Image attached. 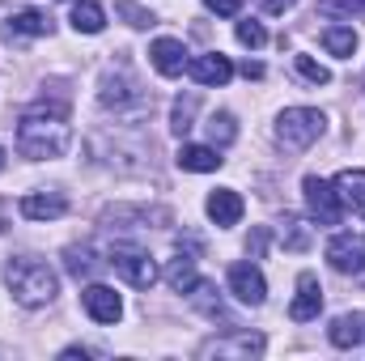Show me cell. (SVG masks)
<instances>
[{
    "label": "cell",
    "mask_w": 365,
    "mask_h": 361,
    "mask_svg": "<svg viewBox=\"0 0 365 361\" xmlns=\"http://www.w3.org/2000/svg\"><path fill=\"white\" fill-rule=\"evenodd\" d=\"M102 264H106V260H98L93 247H68V251H64V268H68V276H77V280H90Z\"/></svg>",
    "instance_id": "obj_22"
},
{
    "label": "cell",
    "mask_w": 365,
    "mask_h": 361,
    "mask_svg": "<svg viewBox=\"0 0 365 361\" xmlns=\"http://www.w3.org/2000/svg\"><path fill=\"white\" fill-rule=\"evenodd\" d=\"M336 195L344 208L365 213V171H340L336 175Z\"/></svg>",
    "instance_id": "obj_18"
},
{
    "label": "cell",
    "mask_w": 365,
    "mask_h": 361,
    "mask_svg": "<svg viewBox=\"0 0 365 361\" xmlns=\"http://www.w3.org/2000/svg\"><path fill=\"white\" fill-rule=\"evenodd\" d=\"M204 213L225 230V225H238L242 221V195L234 191V187H217L208 200H204Z\"/></svg>",
    "instance_id": "obj_14"
},
{
    "label": "cell",
    "mask_w": 365,
    "mask_h": 361,
    "mask_svg": "<svg viewBox=\"0 0 365 361\" xmlns=\"http://www.w3.org/2000/svg\"><path fill=\"white\" fill-rule=\"evenodd\" d=\"M327 260H331V268L340 272V276H357V280H365V243L361 238L336 234V238L327 243Z\"/></svg>",
    "instance_id": "obj_7"
},
{
    "label": "cell",
    "mask_w": 365,
    "mask_h": 361,
    "mask_svg": "<svg viewBox=\"0 0 365 361\" xmlns=\"http://www.w3.org/2000/svg\"><path fill=\"white\" fill-rule=\"evenodd\" d=\"M319 310H323L319 276H314V272H302V276H297V298L289 302V319H293V323H310V319H319Z\"/></svg>",
    "instance_id": "obj_10"
},
{
    "label": "cell",
    "mask_w": 365,
    "mask_h": 361,
    "mask_svg": "<svg viewBox=\"0 0 365 361\" xmlns=\"http://www.w3.org/2000/svg\"><path fill=\"white\" fill-rule=\"evenodd\" d=\"M323 17H365V0H319Z\"/></svg>",
    "instance_id": "obj_28"
},
{
    "label": "cell",
    "mask_w": 365,
    "mask_h": 361,
    "mask_svg": "<svg viewBox=\"0 0 365 361\" xmlns=\"http://www.w3.org/2000/svg\"><path fill=\"white\" fill-rule=\"evenodd\" d=\"M102 26H106V13H102L98 0H77L73 4V30L77 34H102Z\"/></svg>",
    "instance_id": "obj_20"
},
{
    "label": "cell",
    "mask_w": 365,
    "mask_h": 361,
    "mask_svg": "<svg viewBox=\"0 0 365 361\" xmlns=\"http://www.w3.org/2000/svg\"><path fill=\"white\" fill-rule=\"evenodd\" d=\"M106 264L119 272L132 289H153V280L162 276L158 264H153V255H149V251H140V247H132V243H115V247H110V255H106Z\"/></svg>",
    "instance_id": "obj_4"
},
{
    "label": "cell",
    "mask_w": 365,
    "mask_h": 361,
    "mask_svg": "<svg viewBox=\"0 0 365 361\" xmlns=\"http://www.w3.org/2000/svg\"><path fill=\"white\" fill-rule=\"evenodd\" d=\"M64 213H68V200L60 191H34V195L21 200V217L26 221H56Z\"/></svg>",
    "instance_id": "obj_15"
},
{
    "label": "cell",
    "mask_w": 365,
    "mask_h": 361,
    "mask_svg": "<svg viewBox=\"0 0 365 361\" xmlns=\"http://www.w3.org/2000/svg\"><path fill=\"white\" fill-rule=\"evenodd\" d=\"M98 102H102L106 111H128V106H145V93H140V86H136L132 77L106 73V77H102V90H98Z\"/></svg>",
    "instance_id": "obj_8"
},
{
    "label": "cell",
    "mask_w": 365,
    "mask_h": 361,
    "mask_svg": "<svg viewBox=\"0 0 365 361\" xmlns=\"http://www.w3.org/2000/svg\"><path fill=\"white\" fill-rule=\"evenodd\" d=\"M166 280H170V289H179V293H191L195 289V280H200V272H195V255H175L170 264H166Z\"/></svg>",
    "instance_id": "obj_21"
},
{
    "label": "cell",
    "mask_w": 365,
    "mask_h": 361,
    "mask_svg": "<svg viewBox=\"0 0 365 361\" xmlns=\"http://www.w3.org/2000/svg\"><path fill=\"white\" fill-rule=\"evenodd\" d=\"M0 171H4V149H0Z\"/></svg>",
    "instance_id": "obj_36"
},
{
    "label": "cell",
    "mask_w": 365,
    "mask_h": 361,
    "mask_svg": "<svg viewBox=\"0 0 365 361\" xmlns=\"http://www.w3.org/2000/svg\"><path fill=\"white\" fill-rule=\"evenodd\" d=\"M297 73H302L310 86H327V81H331V73H327L319 60H310V56H297Z\"/></svg>",
    "instance_id": "obj_29"
},
{
    "label": "cell",
    "mask_w": 365,
    "mask_h": 361,
    "mask_svg": "<svg viewBox=\"0 0 365 361\" xmlns=\"http://www.w3.org/2000/svg\"><path fill=\"white\" fill-rule=\"evenodd\" d=\"M149 60H153V68L162 73V77H182L187 73V47H182L179 39H158L153 47H149Z\"/></svg>",
    "instance_id": "obj_12"
},
{
    "label": "cell",
    "mask_w": 365,
    "mask_h": 361,
    "mask_svg": "<svg viewBox=\"0 0 365 361\" xmlns=\"http://www.w3.org/2000/svg\"><path fill=\"white\" fill-rule=\"evenodd\" d=\"M264 243H268V230H255V234L247 238V251H251V255H259V251H264Z\"/></svg>",
    "instance_id": "obj_33"
},
{
    "label": "cell",
    "mask_w": 365,
    "mask_h": 361,
    "mask_svg": "<svg viewBox=\"0 0 365 361\" xmlns=\"http://www.w3.org/2000/svg\"><path fill=\"white\" fill-rule=\"evenodd\" d=\"M230 293L242 302V306H264L268 298V280L255 264H234L230 268Z\"/></svg>",
    "instance_id": "obj_9"
},
{
    "label": "cell",
    "mask_w": 365,
    "mask_h": 361,
    "mask_svg": "<svg viewBox=\"0 0 365 361\" xmlns=\"http://www.w3.org/2000/svg\"><path fill=\"white\" fill-rule=\"evenodd\" d=\"M204 9H208V13H217V17H238L242 0H204Z\"/></svg>",
    "instance_id": "obj_32"
},
{
    "label": "cell",
    "mask_w": 365,
    "mask_h": 361,
    "mask_svg": "<svg viewBox=\"0 0 365 361\" xmlns=\"http://www.w3.org/2000/svg\"><path fill=\"white\" fill-rule=\"evenodd\" d=\"M259 4H264L268 13H284V9H293L297 0H259Z\"/></svg>",
    "instance_id": "obj_34"
},
{
    "label": "cell",
    "mask_w": 365,
    "mask_h": 361,
    "mask_svg": "<svg viewBox=\"0 0 365 361\" xmlns=\"http://www.w3.org/2000/svg\"><path fill=\"white\" fill-rule=\"evenodd\" d=\"M323 47H327L331 56L349 60V56L357 51V30H353V26H327V30H323Z\"/></svg>",
    "instance_id": "obj_23"
},
{
    "label": "cell",
    "mask_w": 365,
    "mask_h": 361,
    "mask_svg": "<svg viewBox=\"0 0 365 361\" xmlns=\"http://www.w3.org/2000/svg\"><path fill=\"white\" fill-rule=\"evenodd\" d=\"M242 77H264V64H255V60H247V64H242Z\"/></svg>",
    "instance_id": "obj_35"
},
{
    "label": "cell",
    "mask_w": 365,
    "mask_h": 361,
    "mask_svg": "<svg viewBox=\"0 0 365 361\" xmlns=\"http://www.w3.org/2000/svg\"><path fill=\"white\" fill-rule=\"evenodd\" d=\"M43 34H51V17L38 9H21L4 26V39H43Z\"/></svg>",
    "instance_id": "obj_16"
},
{
    "label": "cell",
    "mask_w": 365,
    "mask_h": 361,
    "mask_svg": "<svg viewBox=\"0 0 365 361\" xmlns=\"http://www.w3.org/2000/svg\"><path fill=\"white\" fill-rule=\"evenodd\" d=\"M187 73L200 81V86H230V77H234V64L221 56V51H212V56H195L191 64H187Z\"/></svg>",
    "instance_id": "obj_13"
},
{
    "label": "cell",
    "mask_w": 365,
    "mask_h": 361,
    "mask_svg": "<svg viewBox=\"0 0 365 361\" xmlns=\"http://www.w3.org/2000/svg\"><path fill=\"white\" fill-rule=\"evenodd\" d=\"M259 353H264V336L259 332H238V327L200 345V357H221V361H251Z\"/></svg>",
    "instance_id": "obj_5"
},
{
    "label": "cell",
    "mask_w": 365,
    "mask_h": 361,
    "mask_svg": "<svg viewBox=\"0 0 365 361\" xmlns=\"http://www.w3.org/2000/svg\"><path fill=\"white\" fill-rule=\"evenodd\" d=\"M4 285H9V293H13V302L26 306V310H38V306H47V302L60 293L56 272L47 268L43 260H34V255H17V260H9V268H4Z\"/></svg>",
    "instance_id": "obj_2"
},
{
    "label": "cell",
    "mask_w": 365,
    "mask_h": 361,
    "mask_svg": "<svg viewBox=\"0 0 365 361\" xmlns=\"http://www.w3.org/2000/svg\"><path fill=\"white\" fill-rule=\"evenodd\" d=\"M323 128H327V115L323 111H314V106H289L276 119V141L289 153H302V149H310L323 136Z\"/></svg>",
    "instance_id": "obj_3"
},
{
    "label": "cell",
    "mask_w": 365,
    "mask_h": 361,
    "mask_svg": "<svg viewBox=\"0 0 365 361\" xmlns=\"http://www.w3.org/2000/svg\"><path fill=\"white\" fill-rule=\"evenodd\" d=\"M280 238H284L289 251H306L314 234H310V225H306L302 217H284V221H280Z\"/></svg>",
    "instance_id": "obj_27"
},
{
    "label": "cell",
    "mask_w": 365,
    "mask_h": 361,
    "mask_svg": "<svg viewBox=\"0 0 365 361\" xmlns=\"http://www.w3.org/2000/svg\"><path fill=\"white\" fill-rule=\"evenodd\" d=\"M187 298H191V302H195V306H200V310H204L208 319H225V302H221V293H217V289H212V285H208L204 276L195 280V289H191Z\"/></svg>",
    "instance_id": "obj_24"
},
{
    "label": "cell",
    "mask_w": 365,
    "mask_h": 361,
    "mask_svg": "<svg viewBox=\"0 0 365 361\" xmlns=\"http://www.w3.org/2000/svg\"><path fill=\"white\" fill-rule=\"evenodd\" d=\"M115 9H119L132 26H153V13H149V9H140V4H132V0H119Z\"/></svg>",
    "instance_id": "obj_31"
},
{
    "label": "cell",
    "mask_w": 365,
    "mask_h": 361,
    "mask_svg": "<svg viewBox=\"0 0 365 361\" xmlns=\"http://www.w3.org/2000/svg\"><path fill=\"white\" fill-rule=\"evenodd\" d=\"M81 306H86V315L93 323H119L123 319V302H119V293L110 285H90L81 293Z\"/></svg>",
    "instance_id": "obj_11"
},
{
    "label": "cell",
    "mask_w": 365,
    "mask_h": 361,
    "mask_svg": "<svg viewBox=\"0 0 365 361\" xmlns=\"http://www.w3.org/2000/svg\"><path fill=\"white\" fill-rule=\"evenodd\" d=\"M195 106H200L195 93H179V98H175V111H170V128H175V136H187V132H191Z\"/></svg>",
    "instance_id": "obj_26"
},
{
    "label": "cell",
    "mask_w": 365,
    "mask_h": 361,
    "mask_svg": "<svg viewBox=\"0 0 365 361\" xmlns=\"http://www.w3.org/2000/svg\"><path fill=\"white\" fill-rule=\"evenodd\" d=\"M238 43L242 47H264L268 43V30L259 21H238Z\"/></svg>",
    "instance_id": "obj_30"
},
{
    "label": "cell",
    "mask_w": 365,
    "mask_h": 361,
    "mask_svg": "<svg viewBox=\"0 0 365 361\" xmlns=\"http://www.w3.org/2000/svg\"><path fill=\"white\" fill-rule=\"evenodd\" d=\"M175 162H179V171H191V175H208V171H217L225 158H217V149H212V145H182Z\"/></svg>",
    "instance_id": "obj_17"
},
{
    "label": "cell",
    "mask_w": 365,
    "mask_h": 361,
    "mask_svg": "<svg viewBox=\"0 0 365 361\" xmlns=\"http://www.w3.org/2000/svg\"><path fill=\"white\" fill-rule=\"evenodd\" d=\"M68 141H73V128H68V115L64 106H38V111H26L21 123H17V153L21 158H64L68 153Z\"/></svg>",
    "instance_id": "obj_1"
},
{
    "label": "cell",
    "mask_w": 365,
    "mask_h": 361,
    "mask_svg": "<svg viewBox=\"0 0 365 361\" xmlns=\"http://www.w3.org/2000/svg\"><path fill=\"white\" fill-rule=\"evenodd\" d=\"M302 191H306V208H310V217H314L319 225H340L344 204H340V195H336V183H323L319 175H306Z\"/></svg>",
    "instance_id": "obj_6"
},
{
    "label": "cell",
    "mask_w": 365,
    "mask_h": 361,
    "mask_svg": "<svg viewBox=\"0 0 365 361\" xmlns=\"http://www.w3.org/2000/svg\"><path fill=\"white\" fill-rule=\"evenodd\" d=\"M361 336H365V315H340L327 327V340L336 349H353V345H361Z\"/></svg>",
    "instance_id": "obj_19"
},
{
    "label": "cell",
    "mask_w": 365,
    "mask_h": 361,
    "mask_svg": "<svg viewBox=\"0 0 365 361\" xmlns=\"http://www.w3.org/2000/svg\"><path fill=\"white\" fill-rule=\"evenodd\" d=\"M208 141H212V149H225V145L238 141V123H234L230 111H217V115L208 119Z\"/></svg>",
    "instance_id": "obj_25"
},
{
    "label": "cell",
    "mask_w": 365,
    "mask_h": 361,
    "mask_svg": "<svg viewBox=\"0 0 365 361\" xmlns=\"http://www.w3.org/2000/svg\"><path fill=\"white\" fill-rule=\"evenodd\" d=\"M361 90H365V81H361Z\"/></svg>",
    "instance_id": "obj_37"
}]
</instances>
